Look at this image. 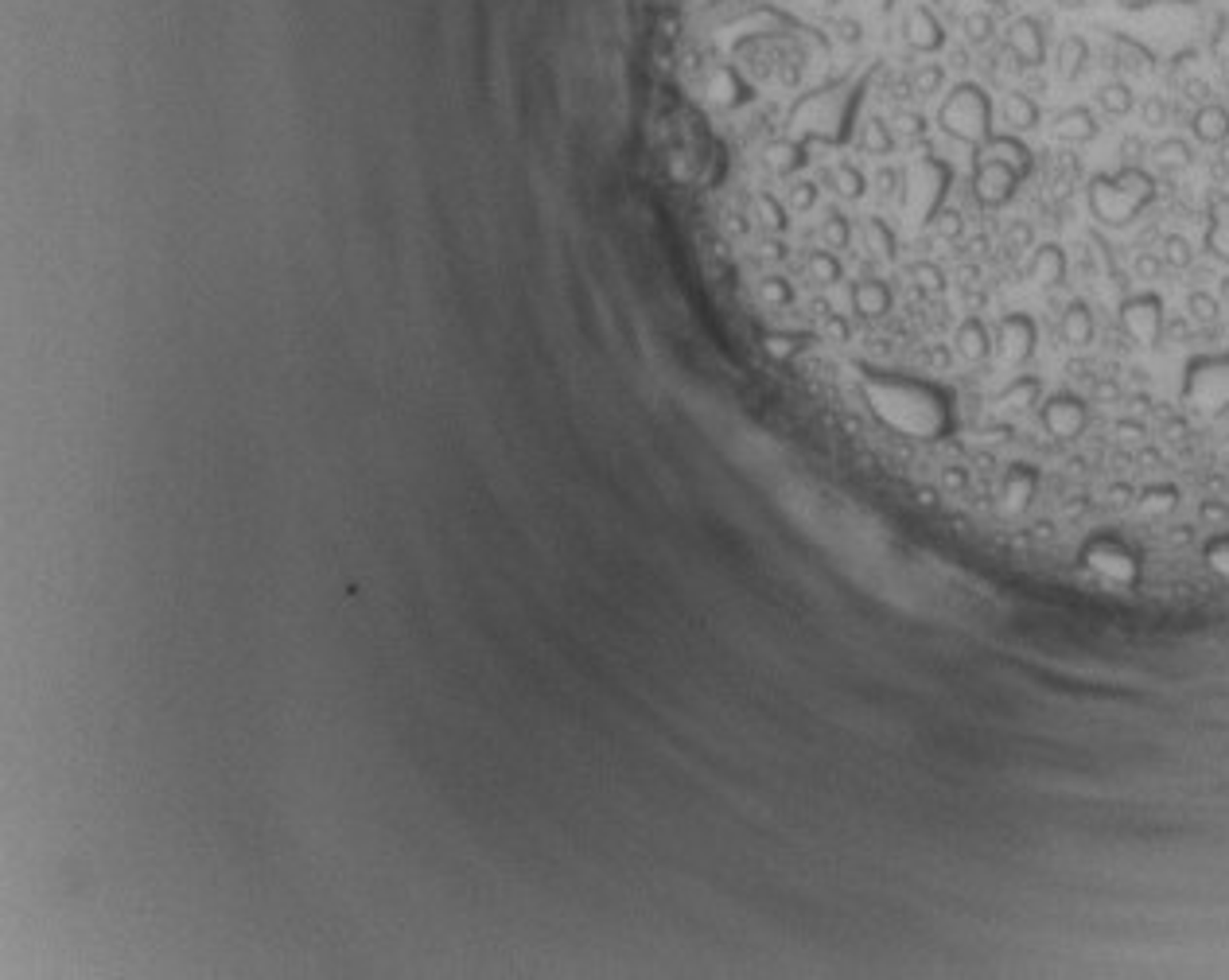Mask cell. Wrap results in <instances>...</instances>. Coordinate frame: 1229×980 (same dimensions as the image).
<instances>
[{"label": "cell", "mask_w": 1229, "mask_h": 980, "mask_svg": "<svg viewBox=\"0 0 1229 980\" xmlns=\"http://www.w3.org/2000/svg\"><path fill=\"white\" fill-rule=\"evenodd\" d=\"M876 78H880V63H864L848 78H837L829 86H817V90L794 98V106L786 110V136L802 140L806 148L848 144L852 129H856V113H860Z\"/></svg>", "instance_id": "obj_1"}, {"label": "cell", "mask_w": 1229, "mask_h": 980, "mask_svg": "<svg viewBox=\"0 0 1229 980\" xmlns=\"http://www.w3.org/2000/svg\"><path fill=\"white\" fill-rule=\"evenodd\" d=\"M864 397H868L872 413L903 436L938 440L954 428V401L934 382L903 378V374H868Z\"/></svg>", "instance_id": "obj_2"}, {"label": "cell", "mask_w": 1229, "mask_h": 980, "mask_svg": "<svg viewBox=\"0 0 1229 980\" xmlns=\"http://www.w3.org/2000/svg\"><path fill=\"white\" fill-rule=\"evenodd\" d=\"M1036 168V156L1032 148L1004 132V136H992L980 152H972V198L988 210H1000L1016 198V188L1032 176Z\"/></svg>", "instance_id": "obj_3"}, {"label": "cell", "mask_w": 1229, "mask_h": 980, "mask_svg": "<svg viewBox=\"0 0 1229 980\" xmlns=\"http://www.w3.org/2000/svg\"><path fill=\"white\" fill-rule=\"evenodd\" d=\"M1156 198V180L1140 164H1124L1120 172H1101L1086 184V206L1105 230L1132 226Z\"/></svg>", "instance_id": "obj_4"}, {"label": "cell", "mask_w": 1229, "mask_h": 980, "mask_svg": "<svg viewBox=\"0 0 1229 980\" xmlns=\"http://www.w3.org/2000/svg\"><path fill=\"white\" fill-rule=\"evenodd\" d=\"M996 106L980 82H958L938 106V129L954 136L972 152H980L996 136Z\"/></svg>", "instance_id": "obj_5"}, {"label": "cell", "mask_w": 1229, "mask_h": 980, "mask_svg": "<svg viewBox=\"0 0 1229 980\" xmlns=\"http://www.w3.org/2000/svg\"><path fill=\"white\" fill-rule=\"evenodd\" d=\"M950 180H954L950 164H946L942 156L926 152V144H922V152L914 156V164L903 168V198H899L914 230H922V226L934 222V214H938L942 202H946Z\"/></svg>", "instance_id": "obj_6"}, {"label": "cell", "mask_w": 1229, "mask_h": 980, "mask_svg": "<svg viewBox=\"0 0 1229 980\" xmlns=\"http://www.w3.org/2000/svg\"><path fill=\"white\" fill-rule=\"evenodd\" d=\"M1179 397L1191 413L1218 420L1229 413V350L1218 354H1194L1183 366V386Z\"/></svg>", "instance_id": "obj_7"}, {"label": "cell", "mask_w": 1229, "mask_h": 980, "mask_svg": "<svg viewBox=\"0 0 1229 980\" xmlns=\"http://www.w3.org/2000/svg\"><path fill=\"white\" fill-rule=\"evenodd\" d=\"M1082 565L1105 580V584H1113V588H1132L1136 580H1140V561H1136V553L1124 545V541H1116V537H1109V533H1101L1094 541H1086V549H1082Z\"/></svg>", "instance_id": "obj_8"}, {"label": "cell", "mask_w": 1229, "mask_h": 980, "mask_svg": "<svg viewBox=\"0 0 1229 980\" xmlns=\"http://www.w3.org/2000/svg\"><path fill=\"white\" fill-rule=\"evenodd\" d=\"M1120 331L1132 339V342H1140V346H1160V339H1164V324H1167V312H1164V296L1160 292H1128L1124 300H1120Z\"/></svg>", "instance_id": "obj_9"}, {"label": "cell", "mask_w": 1229, "mask_h": 980, "mask_svg": "<svg viewBox=\"0 0 1229 980\" xmlns=\"http://www.w3.org/2000/svg\"><path fill=\"white\" fill-rule=\"evenodd\" d=\"M1038 346V324L1028 312H1008L1000 316V324L992 331V350L1008 370H1020L1024 362H1032Z\"/></svg>", "instance_id": "obj_10"}, {"label": "cell", "mask_w": 1229, "mask_h": 980, "mask_svg": "<svg viewBox=\"0 0 1229 980\" xmlns=\"http://www.w3.org/2000/svg\"><path fill=\"white\" fill-rule=\"evenodd\" d=\"M1038 424L1046 428V436L1054 440H1078L1090 424V409L1078 393H1054L1038 405Z\"/></svg>", "instance_id": "obj_11"}, {"label": "cell", "mask_w": 1229, "mask_h": 980, "mask_svg": "<svg viewBox=\"0 0 1229 980\" xmlns=\"http://www.w3.org/2000/svg\"><path fill=\"white\" fill-rule=\"evenodd\" d=\"M903 39L914 55H938L946 47V28L942 20L930 12V4H910L903 16Z\"/></svg>", "instance_id": "obj_12"}, {"label": "cell", "mask_w": 1229, "mask_h": 980, "mask_svg": "<svg viewBox=\"0 0 1229 980\" xmlns=\"http://www.w3.org/2000/svg\"><path fill=\"white\" fill-rule=\"evenodd\" d=\"M1004 51H1008L1020 66H1028V70L1042 66L1046 63V36H1042V24L1032 20V16L1012 20L1008 32H1004Z\"/></svg>", "instance_id": "obj_13"}, {"label": "cell", "mask_w": 1229, "mask_h": 980, "mask_svg": "<svg viewBox=\"0 0 1229 980\" xmlns=\"http://www.w3.org/2000/svg\"><path fill=\"white\" fill-rule=\"evenodd\" d=\"M848 304H852V312H856L860 320L876 324V320H883V316L891 312L895 296H891V284H887V280H880V276H856V280L848 284Z\"/></svg>", "instance_id": "obj_14"}, {"label": "cell", "mask_w": 1229, "mask_h": 980, "mask_svg": "<svg viewBox=\"0 0 1229 980\" xmlns=\"http://www.w3.org/2000/svg\"><path fill=\"white\" fill-rule=\"evenodd\" d=\"M1038 490V471L1032 463H1008L1004 479H1000V506L1008 514H1024L1032 506Z\"/></svg>", "instance_id": "obj_15"}, {"label": "cell", "mask_w": 1229, "mask_h": 980, "mask_svg": "<svg viewBox=\"0 0 1229 980\" xmlns=\"http://www.w3.org/2000/svg\"><path fill=\"white\" fill-rule=\"evenodd\" d=\"M996 117H1000V125L1012 132V136H1024V132H1036L1038 121H1042V113H1038V102L1028 94V90H1008L1004 98H1000V106H996Z\"/></svg>", "instance_id": "obj_16"}, {"label": "cell", "mask_w": 1229, "mask_h": 980, "mask_svg": "<svg viewBox=\"0 0 1229 980\" xmlns=\"http://www.w3.org/2000/svg\"><path fill=\"white\" fill-rule=\"evenodd\" d=\"M763 164H767V172L778 176V180H794L798 172H806L809 148H806L802 140H794V136H778V140H771V144L763 148Z\"/></svg>", "instance_id": "obj_17"}, {"label": "cell", "mask_w": 1229, "mask_h": 980, "mask_svg": "<svg viewBox=\"0 0 1229 980\" xmlns=\"http://www.w3.org/2000/svg\"><path fill=\"white\" fill-rule=\"evenodd\" d=\"M1024 276L1036 284V288H1054L1066 280V250L1058 242H1042L1032 250V262L1024 268Z\"/></svg>", "instance_id": "obj_18"}, {"label": "cell", "mask_w": 1229, "mask_h": 980, "mask_svg": "<svg viewBox=\"0 0 1229 980\" xmlns=\"http://www.w3.org/2000/svg\"><path fill=\"white\" fill-rule=\"evenodd\" d=\"M1050 132H1054L1062 144H1090V140L1101 132V125H1098V117H1094V110H1090V106H1066V110H1058V113H1054Z\"/></svg>", "instance_id": "obj_19"}, {"label": "cell", "mask_w": 1229, "mask_h": 980, "mask_svg": "<svg viewBox=\"0 0 1229 980\" xmlns=\"http://www.w3.org/2000/svg\"><path fill=\"white\" fill-rule=\"evenodd\" d=\"M1094 312H1090V304L1086 300H1070L1066 308H1062V320H1058V339L1066 342V346H1074V350H1082V346H1090L1094 342Z\"/></svg>", "instance_id": "obj_20"}, {"label": "cell", "mask_w": 1229, "mask_h": 980, "mask_svg": "<svg viewBox=\"0 0 1229 980\" xmlns=\"http://www.w3.org/2000/svg\"><path fill=\"white\" fill-rule=\"evenodd\" d=\"M954 354H958L961 362H969V366L988 362V354H992V335H988V327L980 324L976 316L958 324V331H954Z\"/></svg>", "instance_id": "obj_21"}, {"label": "cell", "mask_w": 1229, "mask_h": 980, "mask_svg": "<svg viewBox=\"0 0 1229 980\" xmlns=\"http://www.w3.org/2000/svg\"><path fill=\"white\" fill-rule=\"evenodd\" d=\"M1191 132H1194V140H1198V144H1210V148L1226 144L1229 140V110L1226 106H1218V102H1202V106L1191 113Z\"/></svg>", "instance_id": "obj_22"}, {"label": "cell", "mask_w": 1229, "mask_h": 980, "mask_svg": "<svg viewBox=\"0 0 1229 980\" xmlns=\"http://www.w3.org/2000/svg\"><path fill=\"white\" fill-rule=\"evenodd\" d=\"M802 272H806V280L813 284V288H837L844 280V262L841 254H833V250H806L802 254Z\"/></svg>", "instance_id": "obj_23"}, {"label": "cell", "mask_w": 1229, "mask_h": 980, "mask_svg": "<svg viewBox=\"0 0 1229 980\" xmlns=\"http://www.w3.org/2000/svg\"><path fill=\"white\" fill-rule=\"evenodd\" d=\"M860 238H864V250L876 254L880 262H895L899 258V238H895V230L887 226L883 214H864L860 218Z\"/></svg>", "instance_id": "obj_24"}, {"label": "cell", "mask_w": 1229, "mask_h": 980, "mask_svg": "<svg viewBox=\"0 0 1229 980\" xmlns=\"http://www.w3.org/2000/svg\"><path fill=\"white\" fill-rule=\"evenodd\" d=\"M821 184H825V188H833L844 202H860V198L868 195V176H864L852 160H837L833 168H825Z\"/></svg>", "instance_id": "obj_25"}, {"label": "cell", "mask_w": 1229, "mask_h": 980, "mask_svg": "<svg viewBox=\"0 0 1229 980\" xmlns=\"http://www.w3.org/2000/svg\"><path fill=\"white\" fill-rule=\"evenodd\" d=\"M755 296H759V304L771 308V312H790V308L798 304V288H794V280H790L786 272H763V276L755 280Z\"/></svg>", "instance_id": "obj_26"}, {"label": "cell", "mask_w": 1229, "mask_h": 980, "mask_svg": "<svg viewBox=\"0 0 1229 980\" xmlns=\"http://www.w3.org/2000/svg\"><path fill=\"white\" fill-rule=\"evenodd\" d=\"M1206 250L1229 264V195L1210 198V214H1206Z\"/></svg>", "instance_id": "obj_27"}, {"label": "cell", "mask_w": 1229, "mask_h": 980, "mask_svg": "<svg viewBox=\"0 0 1229 980\" xmlns=\"http://www.w3.org/2000/svg\"><path fill=\"white\" fill-rule=\"evenodd\" d=\"M852 238H856L852 218L844 214L841 206H825V214H821V222H817V242H821V250L844 254V250L852 246Z\"/></svg>", "instance_id": "obj_28"}, {"label": "cell", "mask_w": 1229, "mask_h": 980, "mask_svg": "<svg viewBox=\"0 0 1229 980\" xmlns=\"http://www.w3.org/2000/svg\"><path fill=\"white\" fill-rule=\"evenodd\" d=\"M1090 63V43L1082 39V36H1062L1058 39V51H1054V70H1058V78L1062 82H1074V78H1082V70Z\"/></svg>", "instance_id": "obj_29"}, {"label": "cell", "mask_w": 1229, "mask_h": 980, "mask_svg": "<svg viewBox=\"0 0 1229 980\" xmlns=\"http://www.w3.org/2000/svg\"><path fill=\"white\" fill-rule=\"evenodd\" d=\"M751 218H755L767 234H775V238H782L786 226H790V210H786V202H782L775 191H755V198H751Z\"/></svg>", "instance_id": "obj_30"}, {"label": "cell", "mask_w": 1229, "mask_h": 980, "mask_svg": "<svg viewBox=\"0 0 1229 980\" xmlns=\"http://www.w3.org/2000/svg\"><path fill=\"white\" fill-rule=\"evenodd\" d=\"M856 144L864 156H891L895 152V132L883 117H868L860 132H856Z\"/></svg>", "instance_id": "obj_31"}, {"label": "cell", "mask_w": 1229, "mask_h": 980, "mask_svg": "<svg viewBox=\"0 0 1229 980\" xmlns=\"http://www.w3.org/2000/svg\"><path fill=\"white\" fill-rule=\"evenodd\" d=\"M1038 393H1042V382H1038V378H1016L1012 386H1004V390L992 397V405H996V409L1024 413V409L1038 405Z\"/></svg>", "instance_id": "obj_32"}, {"label": "cell", "mask_w": 1229, "mask_h": 980, "mask_svg": "<svg viewBox=\"0 0 1229 980\" xmlns=\"http://www.w3.org/2000/svg\"><path fill=\"white\" fill-rule=\"evenodd\" d=\"M821 202V184L817 180H806V176H794L786 184V210L790 214H813Z\"/></svg>", "instance_id": "obj_33"}, {"label": "cell", "mask_w": 1229, "mask_h": 980, "mask_svg": "<svg viewBox=\"0 0 1229 980\" xmlns=\"http://www.w3.org/2000/svg\"><path fill=\"white\" fill-rule=\"evenodd\" d=\"M1098 106L1109 117H1128L1136 110V94L1128 82H1105L1098 90Z\"/></svg>", "instance_id": "obj_34"}, {"label": "cell", "mask_w": 1229, "mask_h": 980, "mask_svg": "<svg viewBox=\"0 0 1229 980\" xmlns=\"http://www.w3.org/2000/svg\"><path fill=\"white\" fill-rule=\"evenodd\" d=\"M1152 160H1156V168H1164V172H1183V168H1191L1194 148H1191L1187 140H1179V136H1167V140H1160V144L1152 148Z\"/></svg>", "instance_id": "obj_35"}, {"label": "cell", "mask_w": 1229, "mask_h": 980, "mask_svg": "<svg viewBox=\"0 0 1229 980\" xmlns=\"http://www.w3.org/2000/svg\"><path fill=\"white\" fill-rule=\"evenodd\" d=\"M809 342H813V335H806V331H771V335L763 339L767 354L778 358V362H790V358H794V354H802Z\"/></svg>", "instance_id": "obj_36"}, {"label": "cell", "mask_w": 1229, "mask_h": 980, "mask_svg": "<svg viewBox=\"0 0 1229 980\" xmlns=\"http://www.w3.org/2000/svg\"><path fill=\"white\" fill-rule=\"evenodd\" d=\"M1175 506H1179V487H1171V483H1156V487L1140 490V510L1148 518H1167Z\"/></svg>", "instance_id": "obj_37"}, {"label": "cell", "mask_w": 1229, "mask_h": 980, "mask_svg": "<svg viewBox=\"0 0 1229 980\" xmlns=\"http://www.w3.org/2000/svg\"><path fill=\"white\" fill-rule=\"evenodd\" d=\"M906 276H910V284H914L922 296H942V292H946V272L934 262H910L906 264Z\"/></svg>", "instance_id": "obj_38"}, {"label": "cell", "mask_w": 1229, "mask_h": 980, "mask_svg": "<svg viewBox=\"0 0 1229 980\" xmlns=\"http://www.w3.org/2000/svg\"><path fill=\"white\" fill-rule=\"evenodd\" d=\"M992 32H996L992 8H976V12H965V16H961V36H965V43H972V47H984V43L992 39Z\"/></svg>", "instance_id": "obj_39"}, {"label": "cell", "mask_w": 1229, "mask_h": 980, "mask_svg": "<svg viewBox=\"0 0 1229 980\" xmlns=\"http://www.w3.org/2000/svg\"><path fill=\"white\" fill-rule=\"evenodd\" d=\"M946 86V66L942 63H922L910 74V94L914 98H938Z\"/></svg>", "instance_id": "obj_40"}, {"label": "cell", "mask_w": 1229, "mask_h": 980, "mask_svg": "<svg viewBox=\"0 0 1229 980\" xmlns=\"http://www.w3.org/2000/svg\"><path fill=\"white\" fill-rule=\"evenodd\" d=\"M1187 312H1191L1194 324H1214V320L1222 316V300L1210 296V292H1202V288H1194V292L1187 296Z\"/></svg>", "instance_id": "obj_41"}, {"label": "cell", "mask_w": 1229, "mask_h": 980, "mask_svg": "<svg viewBox=\"0 0 1229 980\" xmlns=\"http://www.w3.org/2000/svg\"><path fill=\"white\" fill-rule=\"evenodd\" d=\"M930 230H934V234H938L942 242H958V238L965 234V218H961V210H954V206H942V210L934 214Z\"/></svg>", "instance_id": "obj_42"}, {"label": "cell", "mask_w": 1229, "mask_h": 980, "mask_svg": "<svg viewBox=\"0 0 1229 980\" xmlns=\"http://www.w3.org/2000/svg\"><path fill=\"white\" fill-rule=\"evenodd\" d=\"M1202 557H1206V565H1210L1218 576H1226L1229 580V529L1214 533V537L1202 545Z\"/></svg>", "instance_id": "obj_43"}, {"label": "cell", "mask_w": 1229, "mask_h": 980, "mask_svg": "<svg viewBox=\"0 0 1229 980\" xmlns=\"http://www.w3.org/2000/svg\"><path fill=\"white\" fill-rule=\"evenodd\" d=\"M1160 258H1164L1167 268H1191V262H1194V250H1191V242H1187L1183 234H1167Z\"/></svg>", "instance_id": "obj_44"}, {"label": "cell", "mask_w": 1229, "mask_h": 980, "mask_svg": "<svg viewBox=\"0 0 1229 980\" xmlns=\"http://www.w3.org/2000/svg\"><path fill=\"white\" fill-rule=\"evenodd\" d=\"M876 195L883 198V202H891V198H903V168H895V164H883V168H876Z\"/></svg>", "instance_id": "obj_45"}, {"label": "cell", "mask_w": 1229, "mask_h": 980, "mask_svg": "<svg viewBox=\"0 0 1229 980\" xmlns=\"http://www.w3.org/2000/svg\"><path fill=\"white\" fill-rule=\"evenodd\" d=\"M895 125H899V132H903L910 144H926V117H922V113L899 110V113H895Z\"/></svg>", "instance_id": "obj_46"}, {"label": "cell", "mask_w": 1229, "mask_h": 980, "mask_svg": "<svg viewBox=\"0 0 1229 980\" xmlns=\"http://www.w3.org/2000/svg\"><path fill=\"white\" fill-rule=\"evenodd\" d=\"M1140 117H1144V125H1148V129H1160V125H1167V117H1171V106H1167V98H1160V94L1144 98V106H1140Z\"/></svg>", "instance_id": "obj_47"}, {"label": "cell", "mask_w": 1229, "mask_h": 980, "mask_svg": "<svg viewBox=\"0 0 1229 980\" xmlns=\"http://www.w3.org/2000/svg\"><path fill=\"white\" fill-rule=\"evenodd\" d=\"M1004 242H1008V250H1012V254H1020V250H1032V242H1036V230H1032V222L1016 218V222L1008 226Z\"/></svg>", "instance_id": "obj_48"}, {"label": "cell", "mask_w": 1229, "mask_h": 980, "mask_svg": "<svg viewBox=\"0 0 1229 980\" xmlns=\"http://www.w3.org/2000/svg\"><path fill=\"white\" fill-rule=\"evenodd\" d=\"M1167 264L1160 254H1152V250H1144V254H1136V262H1132V272H1136V280H1156L1160 272H1164Z\"/></svg>", "instance_id": "obj_49"}, {"label": "cell", "mask_w": 1229, "mask_h": 980, "mask_svg": "<svg viewBox=\"0 0 1229 980\" xmlns=\"http://www.w3.org/2000/svg\"><path fill=\"white\" fill-rule=\"evenodd\" d=\"M922 362L930 366V370H950V362H954V346H946V342H930L926 350H922Z\"/></svg>", "instance_id": "obj_50"}, {"label": "cell", "mask_w": 1229, "mask_h": 980, "mask_svg": "<svg viewBox=\"0 0 1229 980\" xmlns=\"http://www.w3.org/2000/svg\"><path fill=\"white\" fill-rule=\"evenodd\" d=\"M1198 518L1206 525H1226L1229 522V506L1226 502H1214V498H1206L1202 506H1198Z\"/></svg>", "instance_id": "obj_51"}, {"label": "cell", "mask_w": 1229, "mask_h": 980, "mask_svg": "<svg viewBox=\"0 0 1229 980\" xmlns=\"http://www.w3.org/2000/svg\"><path fill=\"white\" fill-rule=\"evenodd\" d=\"M942 487H946V490H958V494L969 490V467H946V471H942Z\"/></svg>", "instance_id": "obj_52"}, {"label": "cell", "mask_w": 1229, "mask_h": 980, "mask_svg": "<svg viewBox=\"0 0 1229 980\" xmlns=\"http://www.w3.org/2000/svg\"><path fill=\"white\" fill-rule=\"evenodd\" d=\"M1116 432L1124 436V440H1140L1144 436V424H1136V420H1116Z\"/></svg>", "instance_id": "obj_53"}, {"label": "cell", "mask_w": 1229, "mask_h": 980, "mask_svg": "<svg viewBox=\"0 0 1229 980\" xmlns=\"http://www.w3.org/2000/svg\"><path fill=\"white\" fill-rule=\"evenodd\" d=\"M1050 533H1054V525H1050V522H1036V525H1032V537H1036V541H1050Z\"/></svg>", "instance_id": "obj_54"}, {"label": "cell", "mask_w": 1229, "mask_h": 980, "mask_svg": "<svg viewBox=\"0 0 1229 980\" xmlns=\"http://www.w3.org/2000/svg\"><path fill=\"white\" fill-rule=\"evenodd\" d=\"M918 502H922V506H934V502H938V494H934L930 487H918Z\"/></svg>", "instance_id": "obj_55"}, {"label": "cell", "mask_w": 1229, "mask_h": 980, "mask_svg": "<svg viewBox=\"0 0 1229 980\" xmlns=\"http://www.w3.org/2000/svg\"><path fill=\"white\" fill-rule=\"evenodd\" d=\"M1058 4H1062V8H1082L1086 0H1058Z\"/></svg>", "instance_id": "obj_56"}, {"label": "cell", "mask_w": 1229, "mask_h": 980, "mask_svg": "<svg viewBox=\"0 0 1229 980\" xmlns=\"http://www.w3.org/2000/svg\"><path fill=\"white\" fill-rule=\"evenodd\" d=\"M980 4H984V8H1004L1008 0H980Z\"/></svg>", "instance_id": "obj_57"}, {"label": "cell", "mask_w": 1229, "mask_h": 980, "mask_svg": "<svg viewBox=\"0 0 1229 980\" xmlns=\"http://www.w3.org/2000/svg\"><path fill=\"white\" fill-rule=\"evenodd\" d=\"M1222 300H1226V304H1229V276H1226V280H1222Z\"/></svg>", "instance_id": "obj_58"}]
</instances>
